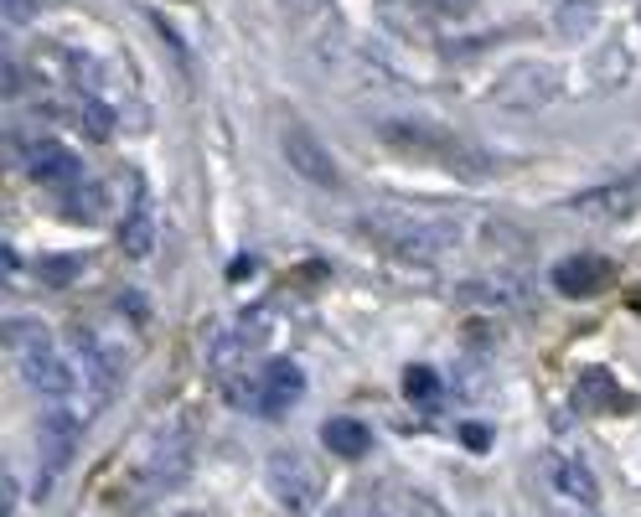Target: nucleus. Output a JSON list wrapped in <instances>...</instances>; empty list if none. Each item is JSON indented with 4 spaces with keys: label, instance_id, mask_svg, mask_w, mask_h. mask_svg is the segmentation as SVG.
Returning a JSON list of instances; mask_svg holds the SVG:
<instances>
[{
    "label": "nucleus",
    "instance_id": "423d86ee",
    "mask_svg": "<svg viewBox=\"0 0 641 517\" xmlns=\"http://www.w3.org/2000/svg\"><path fill=\"white\" fill-rule=\"evenodd\" d=\"M73 347V362H78V373H83V388L94 393V404H109L119 388H125V357H119L109 342H99L94 331H73L68 337Z\"/></svg>",
    "mask_w": 641,
    "mask_h": 517
},
{
    "label": "nucleus",
    "instance_id": "f257e3e1",
    "mask_svg": "<svg viewBox=\"0 0 641 517\" xmlns=\"http://www.w3.org/2000/svg\"><path fill=\"white\" fill-rule=\"evenodd\" d=\"M357 233L373 238L378 249L399 254L409 264H435L440 254H450L461 243V223L455 218H435V212H414V207H388V202H373V207H357Z\"/></svg>",
    "mask_w": 641,
    "mask_h": 517
},
{
    "label": "nucleus",
    "instance_id": "f8f14e48",
    "mask_svg": "<svg viewBox=\"0 0 641 517\" xmlns=\"http://www.w3.org/2000/svg\"><path fill=\"white\" fill-rule=\"evenodd\" d=\"M579 218H595V223H621L641 207V171L636 176H621V181H605V187H590L569 202Z\"/></svg>",
    "mask_w": 641,
    "mask_h": 517
},
{
    "label": "nucleus",
    "instance_id": "c756f323",
    "mask_svg": "<svg viewBox=\"0 0 641 517\" xmlns=\"http://www.w3.org/2000/svg\"><path fill=\"white\" fill-rule=\"evenodd\" d=\"M249 275H254V259H249V254H238V259L228 264V280H249Z\"/></svg>",
    "mask_w": 641,
    "mask_h": 517
},
{
    "label": "nucleus",
    "instance_id": "ddd939ff",
    "mask_svg": "<svg viewBox=\"0 0 641 517\" xmlns=\"http://www.w3.org/2000/svg\"><path fill=\"white\" fill-rule=\"evenodd\" d=\"M543 486H548L559 502L585 507V512L600 502V481L590 476L585 461H574V455H543Z\"/></svg>",
    "mask_w": 641,
    "mask_h": 517
},
{
    "label": "nucleus",
    "instance_id": "2f4dec72",
    "mask_svg": "<svg viewBox=\"0 0 641 517\" xmlns=\"http://www.w3.org/2000/svg\"><path fill=\"white\" fill-rule=\"evenodd\" d=\"M181 517H202V512H181Z\"/></svg>",
    "mask_w": 641,
    "mask_h": 517
},
{
    "label": "nucleus",
    "instance_id": "c85d7f7f",
    "mask_svg": "<svg viewBox=\"0 0 641 517\" xmlns=\"http://www.w3.org/2000/svg\"><path fill=\"white\" fill-rule=\"evenodd\" d=\"M0 497H6V517H16V476L0 471Z\"/></svg>",
    "mask_w": 641,
    "mask_h": 517
},
{
    "label": "nucleus",
    "instance_id": "393cba45",
    "mask_svg": "<svg viewBox=\"0 0 641 517\" xmlns=\"http://www.w3.org/2000/svg\"><path fill=\"white\" fill-rule=\"evenodd\" d=\"M223 399L233 409H259L264 414V383H249L243 373H233V378H223Z\"/></svg>",
    "mask_w": 641,
    "mask_h": 517
},
{
    "label": "nucleus",
    "instance_id": "bb28decb",
    "mask_svg": "<svg viewBox=\"0 0 641 517\" xmlns=\"http://www.w3.org/2000/svg\"><path fill=\"white\" fill-rule=\"evenodd\" d=\"M119 306H125V316H130L135 326H150V300H140L135 290H125V295H119Z\"/></svg>",
    "mask_w": 641,
    "mask_h": 517
},
{
    "label": "nucleus",
    "instance_id": "0eeeda50",
    "mask_svg": "<svg viewBox=\"0 0 641 517\" xmlns=\"http://www.w3.org/2000/svg\"><path fill=\"white\" fill-rule=\"evenodd\" d=\"M559 94V73L548 63H517L512 73H502V83L492 88V99L507 109V114H538L548 109Z\"/></svg>",
    "mask_w": 641,
    "mask_h": 517
},
{
    "label": "nucleus",
    "instance_id": "4be33fe9",
    "mask_svg": "<svg viewBox=\"0 0 641 517\" xmlns=\"http://www.w3.org/2000/svg\"><path fill=\"white\" fill-rule=\"evenodd\" d=\"M83 254H42L37 259V280L42 285H73L78 275H83Z\"/></svg>",
    "mask_w": 641,
    "mask_h": 517
},
{
    "label": "nucleus",
    "instance_id": "9b49d317",
    "mask_svg": "<svg viewBox=\"0 0 641 517\" xmlns=\"http://www.w3.org/2000/svg\"><path fill=\"white\" fill-rule=\"evenodd\" d=\"M280 150H285V161L295 166V176L300 181H311L316 192H342V166L331 161V150L311 135V130H285L280 135Z\"/></svg>",
    "mask_w": 641,
    "mask_h": 517
},
{
    "label": "nucleus",
    "instance_id": "cd10ccee",
    "mask_svg": "<svg viewBox=\"0 0 641 517\" xmlns=\"http://www.w3.org/2000/svg\"><path fill=\"white\" fill-rule=\"evenodd\" d=\"M32 16H37V0H6V21L11 26H26Z\"/></svg>",
    "mask_w": 641,
    "mask_h": 517
},
{
    "label": "nucleus",
    "instance_id": "a878e982",
    "mask_svg": "<svg viewBox=\"0 0 641 517\" xmlns=\"http://www.w3.org/2000/svg\"><path fill=\"white\" fill-rule=\"evenodd\" d=\"M461 445L486 455V450H492V430H486V424H461Z\"/></svg>",
    "mask_w": 641,
    "mask_h": 517
},
{
    "label": "nucleus",
    "instance_id": "1a4fd4ad",
    "mask_svg": "<svg viewBox=\"0 0 641 517\" xmlns=\"http://www.w3.org/2000/svg\"><path fill=\"white\" fill-rule=\"evenodd\" d=\"M21 171L52 192H73L83 181V161L78 150H68L63 140H21Z\"/></svg>",
    "mask_w": 641,
    "mask_h": 517
},
{
    "label": "nucleus",
    "instance_id": "7c9ffc66",
    "mask_svg": "<svg viewBox=\"0 0 641 517\" xmlns=\"http://www.w3.org/2000/svg\"><path fill=\"white\" fill-rule=\"evenodd\" d=\"M435 11H445V16H461V11H471V0H430Z\"/></svg>",
    "mask_w": 641,
    "mask_h": 517
},
{
    "label": "nucleus",
    "instance_id": "6ab92c4d",
    "mask_svg": "<svg viewBox=\"0 0 641 517\" xmlns=\"http://www.w3.org/2000/svg\"><path fill=\"white\" fill-rule=\"evenodd\" d=\"M68 109H73V119H78V130H83V135H94V140L114 135V109H109V99H104V94H78Z\"/></svg>",
    "mask_w": 641,
    "mask_h": 517
},
{
    "label": "nucleus",
    "instance_id": "9d476101",
    "mask_svg": "<svg viewBox=\"0 0 641 517\" xmlns=\"http://www.w3.org/2000/svg\"><path fill=\"white\" fill-rule=\"evenodd\" d=\"M78 430H83V414H78L73 404H47V414H42V435H37V445H42V476H37V492H47V481L73 461V450H78Z\"/></svg>",
    "mask_w": 641,
    "mask_h": 517
},
{
    "label": "nucleus",
    "instance_id": "412c9836",
    "mask_svg": "<svg viewBox=\"0 0 641 517\" xmlns=\"http://www.w3.org/2000/svg\"><path fill=\"white\" fill-rule=\"evenodd\" d=\"M63 63H68V78L78 94H104V63L99 57H88V52H63Z\"/></svg>",
    "mask_w": 641,
    "mask_h": 517
},
{
    "label": "nucleus",
    "instance_id": "5701e85b",
    "mask_svg": "<svg viewBox=\"0 0 641 517\" xmlns=\"http://www.w3.org/2000/svg\"><path fill=\"white\" fill-rule=\"evenodd\" d=\"M104 202H109V187H99V181H78L73 192H63V207L73 212V218H94Z\"/></svg>",
    "mask_w": 641,
    "mask_h": 517
},
{
    "label": "nucleus",
    "instance_id": "2eb2a0df",
    "mask_svg": "<svg viewBox=\"0 0 641 517\" xmlns=\"http://www.w3.org/2000/svg\"><path fill=\"white\" fill-rule=\"evenodd\" d=\"M605 280H610V264H605L600 254H569V259H559V269H554V290H559V295H574V300L595 295Z\"/></svg>",
    "mask_w": 641,
    "mask_h": 517
},
{
    "label": "nucleus",
    "instance_id": "39448f33",
    "mask_svg": "<svg viewBox=\"0 0 641 517\" xmlns=\"http://www.w3.org/2000/svg\"><path fill=\"white\" fill-rule=\"evenodd\" d=\"M378 135L393 145V150H404V156H424V161H445L455 171H476L481 156H471V150L461 140H450L440 130H424V125H409V119H383Z\"/></svg>",
    "mask_w": 641,
    "mask_h": 517
},
{
    "label": "nucleus",
    "instance_id": "6e6552de",
    "mask_svg": "<svg viewBox=\"0 0 641 517\" xmlns=\"http://www.w3.org/2000/svg\"><path fill=\"white\" fill-rule=\"evenodd\" d=\"M528 295H533V285L523 269H486V275H471L455 290V300L466 311H517V306H528Z\"/></svg>",
    "mask_w": 641,
    "mask_h": 517
},
{
    "label": "nucleus",
    "instance_id": "b1692460",
    "mask_svg": "<svg viewBox=\"0 0 641 517\" xmlns=\"http://www.w3.org/2000/svg\"><path fill=\"white\" fill-rule=\"evenodd\" d=\"M404 393H409V404H435L440 399V373L414 362V368H404Z\"/></svg>",
    "mask_w": 641,
    "mask_h": 517
},
{
    "label": "nucleus",
    "instance_id": "7ed1b4c3",
    "mask_svg": "<svg viewBox=\"0 0 641 517\" xmlns=\"http://www.w3.org/2000/svg\"><path fill=\"white\" fill-rule=\"evenodd\" d=\"M192 455H197V435H192V419L181 414L150 440V461L140 471V492L145 497H166L171 486H181V476L192 471Z\"/></svg>",
    "mask_w": 641,
    "mask_h": 517
},
{
    "label": "nucleus",
    "instance_id": "4468645a",
    "mask_svg": "<svg viewBox=\"0 0 641 517\" xmlns=\"http://www.w3.org/2000/svg\"><path fill=\"white\" fill-rule=\"evenodd\" d=\"M119 249L130 259H145L156 249V207H150V192L140 187V176H130V207L119 218Z\"/></svg>",
    "mask_w": 641,
    "mask_h": 517
},
{
    "label": "nucleus",
    "instance_id": "20e7f679",
    "mask_svg": "<svg viewBox=\"0 0 641 517\" xmlns=\"http://www.w3.org/2000/svg\"><path fill=\"white\" fill-rule=\"evenodd\" d=\"M264 486H269V497L295 517H311L321 507V492H326L321 471L305 461L300 450H274L264 461Z\"/></svg>",
    "mask_w": 641,
    "mask_h": 517
},
{
    "label": "nucleus",
    "instance_id": "aec40b11",
    "mask_svg": "<svg viewBox=\"0 0 641 517\" xmlns=\"http://www.w3.org/2000/svg\"><path fill=\"white\" fill-rule=\"evenodd\" d=\"M600 11H595V0H564V6L554 11V32L559 37H569V42H579L590 32V21H595Z\"/></svg>",
    "mask_w": 641,
    "mask_h": 517
},
{
    "label": "nucleus",
    "instance_id": "dca6fc26",
    "mask_svg": "<svg viewBox=\"0 0 641 517\" xmlns=\"http://www.w3.org/2000/svg\"><path fill=\"white\" fill-rule=\"evenodd\" d=\"M259 383H264V414H285V409H295L300 393H305V373L295 368L290 357H274Z\"/></svg>",
    "mask_w": 641,
    "mask_h": 517
},
{
    "label": "nucleus",
    "instance_id": "f03ea898",
    "mask_svg": "<svg viewBox=\"0 0 641 517\" xmlns=\"http://www.w3.org/2000/svg\"><path fill=\"white\" fill-rule=\"evenodd\" d=\"M6 347H11V357H16L21 378L32 383L47 404H73V399H78V388H83L78 362L52 342V331H47L42 321H11V326H6Z\"/></svg>",
    "mask_w": 641,
    "mask_h": 517
},
{
    "label": "nucleus",
    "instance_id": "a211bd4d",
    "mask_svg": "<svg viewBox=\"0 0 641 517\" xmlns=\"http://www.w3.org/2000/svg\"><path fill=\"white\" fill-rule=\"evenodd\" d=\"M579 393H574V404L579 409H590V414H600V409H621L626 399H616V378H610L605 368H585V373H579V383H574Z\"/></svg>",
    "mask_w": 641,
    "mask_h": 517
},
{
    "label": "nucleus",
    "instance_id": "f3484780",
    "mask_svg": "<svg viewBox=\"0 0 641 517\" xmlns=\"http://www.w3.org/2000/svg\"><path fill=\"white\" fill-rule=\"evenodd\" d=\"M321 440L331 455H342V461H362V455L373 450V435H368V424L362 419H347V414H331L321 424Z\"/></svg>",
    "mask_w": 641,
    "mask_h": 517
}]
</instances>
